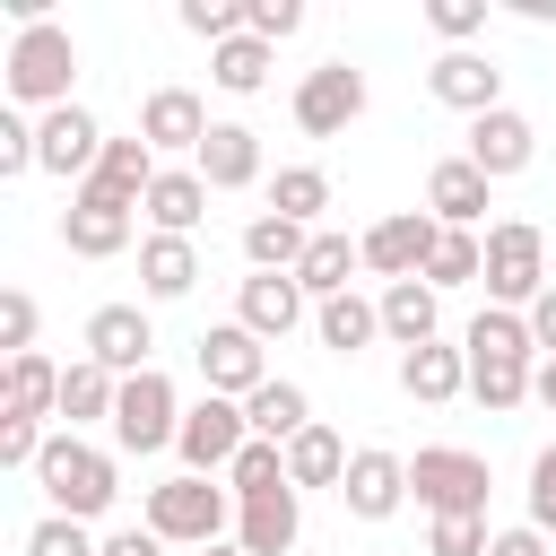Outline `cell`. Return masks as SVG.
<instances>
[{
	"label": "cell",
	"instance_id": "18",
	"mask_svg": "<svg viewBox=\"0 0 556 556\" xmlns=\"http://www.w3.org/2000/svg\"><path fill=\"white\" fill-rule=\"evenodd\" d=\"M61 243H70L78 261H113V252L130 243V208L104 200V191H70V208H61Z\"/></svg>",
	"mask_w": 556,
	"mask_h": 556
},
{
	"label": "cell",
	"instance_id": "34",
	"mask_svg": "<svg viewBox=\"0 0 556 556\" xmlns=\"http://www.w3.org/2000/svg\"><path fill=\"white\" fill-rule=\"evenodd\" d=\"M530 374H539L530 356H469V400L504 417V408H521V400H530Z\"/></svg>",
	"mask_w": 556,
	"mask_h": 556
},
{
	"label": "cell",
	"instance_id": "22",
	"mask_svg": "<svg viewBox=\"0 0 556 556\" xmlns=\"http://www.w3.org/2000/svg\"><path fill=\"white\" fill-rule=\"evenodd\" d=\"M200 182L208 191H243V182H261V130H243V122H217L208 139H200Z\"/></svg>",
	"mask_w": 556,
	"mask_h": 556
},
{
	"label": "cell",
	"instance_id": "26",
	"mask_svg": "<svg viewBox=\"0 0 556 556\" xmlns=\"http://www.w3.org/2000/svg\"><path fill=\"white\" fill-rule=\"evenodd\" d=\"M200 208H208L200 165H165V174L148 182V217H156V235H191V226H200Z\"/></svg>",
	"mask_w": 556,
	"mask_h": 556
},
{
	"label": "cell",
	"instance_id": "38",
	"mask_svg": "<svg viewBox=\"0 0 556 556\" xmlns=\"http://www.w3.org/2000/svg\"><path fill=\"white\" fill-rule=\"evenodd\" d=\"M469 356H530L539 339H530V313H504V304H486L478 321H469V339H460Z\"/></svg>",
	"mask_w": 556,
	"mask_h": 556
},
{
	"label": "cell",
	"instance_id": "42",
	"mask_svg": "<svg viewBox=\"0 0 556 556\" xmlns=\"http://www.w3.org/2000/svg\"><path fill=\"white\" fill-rule=\"evenodd\" d=\"M426 26H434L452 52H469V35H486V0H434V9H426Z\"/></svg>",
	"mask_w": 556,
	"mask_h": 556
},
{
	"label": "cell",
	"instance_id": "36",
	"mask_svg": "<svg viewBox=\"0 0 556 556\" xmlns=\"http://www.w3.org/2000/svg\"><path fill=\"white\" fill-rule=\"evenodd\" d=\"M269 208H278V217H295V226H313V217L330 208V174H321V165H278Z\"/></svg>",
	"mask_w": 556,
	"mask_h": 556
},
{
	"label": "cell",
	"instance_id": "27",
	"mask_svg": "<svg viewBox=\"0 0 556 556\" xmlns=\"http://www.w3.org/2000/svg\"><path fill=\"white\" fill-rule=\"evenodd\" d=\"M0 408L9 417H61V365L52 356H9V382H0Z\"/></svg>",
	"mask_w": 556,
	"mask_h": 556
},
{
	"label": "cell",
	"instance_id": "9",
	"mask_svg": "<svg viewBox=\"0 0 556 556\" xmlns=\"http://www.w3.org/2000/svg\"><path fill=\"white\" fill-rule=\"evenodd\" d=\"M200 382H208L217 400H252V391L269 382V365H261V339H252L243 321H217V330H200Z\"/></svg>",
	"mask_w": 556,
	"mask_h": 556
},
{
	"label": "cell",
	"instance_id": "49",
	"mask_svg": "<svg viewBox=\"0 0 556 556\" xmlns=\"http://www.w3.org/2000/svg\"><path fill=\"white\" fill-rule=\"evenodd\" d=\"M104 556H165V539H156L148 521H130V530H113V539H104Z\"/></svg>",
	"mask_w": 556,
	"mask_h": 556
},
{
	"label": "cell",
	"instance_id": "29",
	"mask_svg": "<svg viewBox=\"0 0 556 556\" xmlns=\"http://www.w3.org/2000/svg\"><path fill=\"white\" fill-rule=\"evenodd\" d=\"M243 417H252L261 443H295V434L313 426V400H304V382H278V374H269V382L243 400Z\"/></svg>",
	"mask_w": 556,
	"mask_h": 556
},
{
	"label": "cell",
	"instance_id": "1",
	"mask_svg": "<svg viewBox=\"0 0 556 556\" xmlns=\"http://www.w3.org/2000/svg\"><path fill=\"white\" fill-rule=\"evenodd\" d=\"M226 521H235V486H217V478H191L182 469V478L148 486V530L165 547H217Z\"/></svg>",
	"mask_w": 556,
	"mask_h": 556
},
{
	"label": "cell",
	"instance_id": "31",
	"mask_svg": "<svg viewBox=\"0 0 556 556\" xmlns=\"http://www.w3.org/2000/svg\"><path fill=\"white\" fill-rule=\"evenodd\" d=\"M365 252L348 243V235H330V226H313V252H304V269H295V287L313 295V304H330V295H348V269H356Z\"/></svg>",
	"mask_w": 556,
	"mask_h": 556
},
{
	"label": "cell",
	"instance_id": "53",
	"mask_svg": "<svg viewBox=\"0 0 556 556\" xmlns=\"http://www.w3.org/2000/svg\"><path fill=\"white\" fill-rule=\"evenodd\" d=\"M200 556H252V547H243V539H217V547H200Z\"/></svg>",
	"mask_w": 556,
	"mask_h": 556
},
{
	"label": "cell",
	"instance_id": "50",
	"mask_svg": "<svg viewBox=\"0 0 556 556\" xmlns=\"http://www.w3.org/2000/svg\"><path fill=\"white\" fill-rule=\"evenodd\" d=\"M486 556H547V530H530V521H521V530H495Z\"/></svg>",
	"mask_w": 556,
	"mask_h": 556
},
{
	"label": "cell",
	"instance_id": "45",
	"mask_svg": "<svg viewBox=\"0 0 556 556\" xmlns=\"http://www.w3.org/2000/svg\"><path fill=\"white\" fill-rule=\"evenodd\" d=\"M304 26V9L295 0H243V35H261V43H287Z\"/></svg>",
	"mask_w": 556,
	"mask_h": 556
},
{
	"label": "cell",
	"instance_id": "16",
	"mask_svg": "<svg viewBox=\"0 0 556 556\" xmlns=\"http://www.w3.org/2000/svg\"><path fill=\"white\" fill-rule=\"evenodd\" d=\"M426 87H434V104H452V113H495L504 104V70L486 61V52H443L434 70H426Z\"/></svg>",
	"mask_w": 556,
	"mask_h": 556
},
{
	"label": "cell",
	"instance_id": "43",
	"mask_svg": "<svg viewBox=\"0 0 556 556\" xmlns=\"http://www.w3.org/2000/svg\"><path fill=\"white\" fill-rule=\"evenodd\" d=\"M43 443H52V434H43L35 417H9V408H0V469H35Z\"/></svg>",
	"mask_w": 556,
	"mask_h": 556
},
{
	"label": "cell",
	"instance_id": "46",
	"mask_svg": "<svg viewBox=\"0 0 556 556\" xmlns=\"http://www.w3.org/2000/svg\"><path fill=\"white\" fill-rule=\"evenodd\" d=\"M0 348H9V356H35V295H26V287L0 295Z\"/></svg>",
	"mask_w": 556,
	"mask_h": 556
},
{
	"label": "cell",
	"instance_id": "13",
	"mask_svg": "<svg viewBox=\"0 0 556 556\" xmlns=\"http://www.w3.org/2000/svg\"><path fill=\"white\" fill-rule=\"evenodd\" d=\"M539 156V130H530V113H513V104H495V113H478L469 122V165L486 174V182H504V174H521Z\"/></svg>",
	"mask_w": 556,
	"mask_h": 556
},
{
	"label": "cell",
	"instance_id": "25",
	"mask_svg": "<svg viewBox=\"0 0 556 556\" xmlns=\"http://www.w3.org/2000/svg\"><path fill=\"white\" fill-rule=\"evenodd\" d=\"M304 252H313V226H295V217H278V208H261V217L243 226V261H252V269L295 278V269H304Z\"/></svg>",
	"mask_w": 556,
	"mask_h": 556
},
{
	"label": "cell",
	"instance_id": "47",
	"mask_svg": "<svg viewBox=\"0 0 556 556\" xmlns=\"http://www.w3.org/2000/svg\"><path fill=\"white\" fill-rule=\"evenodd\" d=\"M530 530H556V443L530 460Z\"/></svg>",
	"mask_w": 556,
	"mask_h": 556
},
{
	"label": "cell",
	"instance_id": "24",
	"mask_svg": "<svg viewBox=\"0 0 556 556\" xmlns=\"http://www.w3.org/2000/svg\"><path fill=\"white\" fill-rule=\"evenodd\" d=\"M139 287H148L156 304L191 295V287H200V243H191V235H148V243H139Z\"/></svg>",
	"mask_w": 556,
	"mask_h": 556
},
{
	"label": "cell",
	"instance_id": "51",
	"mask_svg": "<svg viewBox=\"0 0 556 556\" xmlns=\"http://www.w3.org/2000/svg\"><path fill=\"white\" fill-rule=\"evenodd\" d=\"M530 339H539V348H547V356H556V287H547V295H539V304H530Z\"/></svg>",
	"mask_w": 556,
	"mask_h": 556
},
{
	"label": "cell",
	"instance_id": "28",
	"mask_svg": "<svg viewBox=\"0 0 556 556\" xmlns=\"http://www.w3.org/2000/svg\"><path fill=\"white\" fill-rule=\"evenodd\" d=\"M113 400H122V374H104L96 356H78V365H61V417H70V434L78 426H113Z\"/></svg>",
	"mask_w": 556,
	"mask_h": 556
},
{
	"label": "cell",
	"instance_id": "39",
	"mask_svg": "<svg viewBox=\"0 0 556 556\" xmlns=\"http://www.w3.org/2000/svg\"><path fill=\"white\" fill-rule=\"evenodd\" d=\"M226 486H235V504H243V495H261V486H287V443H261V434H252V443L235 452Z\"/></svg>",
	"mask_w": 556,
	"mask_h": 556
},
{
	"label": "cell",
	"instance_id": "44",
	"mask_svg": "<svg viewBox=\"0 0 556 556\" xmlns=\"http://www.w3.org/2000/svg\"><path fill=\"white\" fill-rule=\"evenodd\" d=\"M486 547H495V530H486V521H469V513L426 530V556H486Z\"/></svg>",
	"mask_w": 556,
	"mask_h": 556
},
{
	"label": "cell",
	"instance_id": "7",
	"mask_svg": "<svg viewBox=\"0 0 556 556\" xmlns=\"http://www.w3.org/2000/svg\"><path fill=\"white\" fill-rule=\"evenodd\" d=\"M252 443V417H243V400H200V408H182V434H174V452H182V469L191 478H217V469H235V452Z\"/></svg>",
	"mask_w": 556,
	"mask_h": 556
},
{
	"label": "cell",
	"instance_id": "37",
	"mask_svg": "<svg viewBox=\"0 0 556 556\" xmlns=\"http://www.w3.org/2000/svg\"><path fill=\"white\" fill-rule=\"evenodd\" d=\"M469 278H486V235L443 226V243H434V261H426V287L443 295V287H469Z\"/></svg>",
	"mask_w": 556,
	"mask_h": 556
},
{
	"label": "cell",
	"instance_id": "48",
	"mask_svg": "<svg viewBox=\"0 0 556 556\" xmlns=\"http://www.w3.org/2000/svg\"><path fill=\"white\" fill-rule=\"evenodd\" d=\"M0 174H35V122L0 113Z\"/></svg>",
	"mask_w": 556,
	"mask_h": 556
},
{
	"label": "cell",
	"instance_id": "20",
	"mask_svg": "<svg viewBox=\"0 0 556 556\" xmlns=\"http://www.w3.org/2000/svg\"><path fill=\"white\" fill-rule=\"evenodd\" d=\"M426 217H434V226L478 235V217H486V174H478L469 156H443V165L426 174Z\"/></svg>",
	"mask_w": 556,
	"mask_h": 556
},
{
	"label": "cell",
	"instance_id": "11",
	"mask_svg": "<svg viewBox=\"0 0 556 556\" xmlns=\"http://www.w3.org/2000/svg\"><path fill=\"white\" fill-rule=\"evenodd\" d=\"M96 156H104V130H96V113H87V104H61V113H43V122H35V165H43V174H61V182L78 174V182H87V174H96Z\"/></svg>",
	"mask_w": 556,
	"mask_h": 556
},
{
	"label": "cell",
	"instance_id": "2",
	"mask_svg": "<svg viewBox=\"0 0 556 556\" xmlns=\"http://www.w3.org/2000/svg\"><path fill=\"white\" fill-rule=\"evenodd\" d=\"M0 70H9V96H17V104L61 113V104H70V78H78V43H70L61 17H43V26H17V43H9Z\"/></svg>",
	"mask_w": 556,
	"mask_h": 556
},
{
	"label": "cell",
	"instance_id": "5",
	"mask_svg": "<svg viewBox=\"0 0 556 556\" xmlns=\"http://www.w3.org/2000/svg\"><path fill=\"white\" fill-rule=\"evenodd\" d=\"M504 313L513 304H539L547 295V235L530 226V217H504V226H486V278H478Z\"/></svg>",
	"mask_w": 556,
	"mask_h": 556
},
{
	"label": "cell",
	"instance_id": "4",
	"mask_svg": "<svg viewBox=\"0 0 556 556\" xmlns=\"http://www.w3.org/2000/svg\"><path fill=\"white\" fill-rule=\"evenodd\" d=\"M486 486H495V478H486V460H478V452H460V443H426V452L408 460V495H417L434 521H460V513H469V521H486Z\"/></svg>",
	"mask_w": 556,
	"mask_h": 556
},
{
	"label": "cell",
	"instance_id": "41",
	"mask_svg": "<svg viewBox=\"0 0 556 556\" xmlns=\"http://www.w3.org/2000/svg\"><path fill=\"white\" fill-rule=\"evenodd\" d=\"M182 26L217 52V43H235V35H243V9H235V0H182Z\"/></svg>",
	"mask_w": 556,
	"mask_h": 556
},
{
	"label": "cell",
	"instance_id": "32",
	"mask_svg": "<svg viewBox=\"0 0 556 556\" xmlns=\"http://www.w3.org/2000/svg\"><path fill=\"white\" fill-rule=\"evenodd\" d=\"M382 330L400 339V356H408V348H426V339H434V287H426V278L382 287Z\"/></svg>",
	"mask_w": 556,
	"mask_h": 556
},
{
	"label": "cell",
	"instance_id": "6",
	"mask_svg": "<svg viewBox=\"0 0 556 556\" xmlns=\"http://www.w3.org/2000/svg\"><path fill=\"white\" fill-rule=\"evenodd\" d=\"M182 434V400H174V382L148 365V374H130L122 382V400H113V443L122 452H165Z\"/></svg>",
	"mask_w": 556,
	"mask_h": 556
},
{
	"label": "cell",
	"instance_id": "35",
	"mask_svg": "<svg viewBox=\"0 0 556 556\" xmlns=\"http://www.w3.org/2000/svg\"><path fill=\"white\" fill-rule=\"evenodd\" d=\"M208 78H217L226 96H261V87H269V43H261V35L217 43V52H208Z\"/></svg>",
	"mask_w": 556,
	"mask_h": 556
},
{
	"label": "cell",
	"instance_id": "33",
	"mask_svg": "<svg viewBox=\"0 0 556 556\" xmlns=\"http://www.w3.org/2000/svg\"><path fill=\"white\" fill-rule=\"evenodd\" d=\"M313 330H321L330 356H356V348L382 330V304H365V295H330V304H313Z\"/></svg>",
	"mask_w": 556,
	"mask_h": 556
},
{
	"label": "cell",
	"instance_id": "8",
	"mask_svg": "<svg viewBox=\"0 0 556 556\" xmlns=\"http://www.w3.org/2000/svg\"><path fill=\"white\" fill-rule=\"evenodd\" d=\"M434 243H443V226H434V217H417V208H391L382 226H365V235H356V252H365V269H382L391 287H400V278H426V261H434Z\"/></svg>",
	"mask_w": 556,
	"mask_h": 556
},
{
	"label": "cell",
	"instance_id": "30",
	"mask_svg": "<svg viewBox=\"0 0 556 556\" xmlns=\"http://www.w3.org/2000/svg\"><path fill=\"white\" fill-rule=\"evenodd\" d=\"M348 460H356V452L313 417V426L287 443V486H295V495H304V486H339V478H348Z\"/></svg>",
	"mask_w": 556,
	"mask_h": 556
},
{
	"label": "cell",
	"instance_id": "10",
	"mask_svg": "<svg viewBox=\"0 0 556 556\" xmlns=\"http://www.w3.org/2000/svg\"><path fill=\"white\" fill-rule=\"evenodd\" d=\"M356 113H365V70H348V61H321V70H304V87H295V122H304L313 139L348 130Z\"/></svg>",
	"mask_w": 556,
	"mask_h": 556
},
{
	"label": "cell",
	"instance_id": "21",
	"mask_svg": "<svg viewBox=\"0 0 556 556\" xmlns=\"http://www.w3.org/2000/svg\"><path fill=\"white\" fill-rule=\"evenodd\" d=\"M235 321H243L252 339H287V330L304 321V287H295V278H278V269H252V278H243V295H235Z\"/></svg>",
	"mask_w": 556,
	"mask_h": 556
},
{
	"label": "cell",
	"instance_id": "40",
	"mask_svg": "<svg viewBox=\"0 0 556 556\" xmlns=\"http://www.w3.org/2000/svg\"><path fill=\"white\" fill-rule=\"evenodd\" d=\"M26 556H104V547L87 539V521H70V513H43V521L26 530Z\"/></svg>",
	"mask_w": 556,
	"mask_h": 556
},
{
	"label": "cell",
	"instance_id": "17",
	"mask_svg": "<svg viewBox=\"0 0 556 556\" xmlns=\"http://www.w3.org/2000/svg\"><path fill=\"white\" fill-rule=\"evenodd\" d=\"M217 122H208V104L191 96V87H156L148 104H139V139L165 156V148H182V156H200V139H208Z\"/></svg>",
	"mask_w": 556,
	"mask_h": 556
},
{
	"label": "cell",
	"instance_id": "14",
	"mask_svg": "<svg viewBox=\"0 0 556 556\" xmlns=\"http://www.w3.org/2000/svg\"><path fill=\"white\" fill-rule=\"evenodd\" d=\"M339 495H348V513H356V521H391V513L408 504V460L374 443V452H356V460H348Z\"/></svg>",
	"mask_w": 556,
	"mask_h": 556
},
{
	"label": "cell",
	"instance_id": "52",
	"mask_svg": "<svg viewBox=\"0 0 556 556\" xmlns=\"http://www.w3.org/2000/svg\"><path fill=\"white\" fill-rule=\"evenodd\" d=\"M530 400H547V408H556V356H547V365L530 374Z\"/></svg>",
	"mask_w": 556,
	"mask_h": 556
},
{
	"label": "cell",
	"instance_id": "15",
	"mask_svg": "<svg viewBox=\"0 0 556 556\" xmlns=\"http://www.w3.org/2000/svg\"><path fill=\"white\" fill-rule=\"evenodd\" d=\"M235 539H243L252 556H287V547L304 539V495H295V486L243 495V504H235Z\"/></svg>",
	"mask_w": 556,
	"mask_h": 556
},
{
	"label": "cell",
	"instance_id": "3",
	"mask_svg": "<svg viewBox=\"0 0 556 556\" xmlns=\"http://www.w3.org/2000/svg\"><path fill=\"white\" fill-rule=\"evenodd\" d=\"M35 478H43L52 513H70V521H96V513L122 495L113 452H96V443H78V434H52V443H43V460H35Z\"/></svg>",
	"mask_w": 556,
	"mask_h": 556
},
{
	"label": "cell",
	"instance_id": "23",
	"mask_svg": "<svg viewBox=\"0 0 556 556\" xmlns=\"http://www.w3.org/2000/svg\"><path fill=\"white\" fill-rule=\"evenodd\" d=\"M400 391H408V400H426V408L460 400V391H469V348H443V339L408 348V356H400Z\"/></svg>",
	"mask_w": 556,
	"mask_h": 556
},
{
	"label": "cell",
	"instance_id": "19",
	"mask_svg": "<svg viewBox=\"0 0 556 556\" xmlns=\"http://www.w3.org/2000/svg\"><path fill=\"white\" fill-rule=\"evenodd\" d=\"M165 165H156V148L148 139H104V156H96V174L78 182V191H104V200H122V208H148V182H156Z\"/></svg>",
	"mask_w": 556,
	"mask_h": 556
},
{
	"label": "cell",
	"instance_id": "12",
	"mask_svg": "<svg viewBox=\"0 0 556 556\" xmlns=\"http://www.w3.org/2000/svg\"><path fill=\"white\" fill-rule=\"evenodd\" d=\"M148 348H156V321L139 313V304H96L87 313V356L104 365V374H148Z\"/></svg>",
	"mask_w": 556,
	"mask_h": 556
}]
</instances>
